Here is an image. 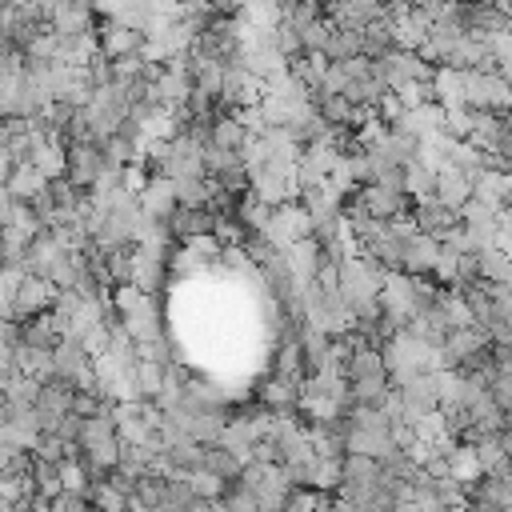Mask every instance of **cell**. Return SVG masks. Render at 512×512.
<instances>
[{"label":"cell","instance_id":"cell-1","mask_svg":"<svg viewBox=\"0 0 512 512\" xmlns=\"http://www.w3.org/2000/svg\"><path fill=\"white\" fill-rule=\"evenodd\" d=\"M508 76L488 72V68H472L464 72V108L472 112H492V116H508Z\"/></svg>","mask_w":512,"mask_h":512},{"label":"cell","instance_id":"cell-2","mask_svg":"<svg viewBox=\"0 0 512 512\" xmlns=\"http://www.w3.org/2000/svg\"><path fill=\"white\" fill-rule=\"evenodd\" d=\"M308 232H312L308 212L300 208V200H288V204H276V208H272V216H268V224H264L260 236H264L272 248H288V244H296V240H308Z\"/></svg>","mask_w":512,"mask_h":512},{"label":"cell","instance_id":"cell-3","mask_svg":"<svg viewBox=\"0 0 512 512\" xmlns=\"http://www.w3.org/2000/svg\"><path fill=\"white\" fill-rule=\"evenodd\" d=\"M168 248L172 244H160V248H148V244H132V288L144 292V296H156L160 284H164V272H168Z\"/></svg>","mask_w":512,"mask_h":512},{"label":"cell","instance_id":"cell-4","mask_svg":"<svg viewBox=\"0 0 512 512\" xmlns=\"http://www.w3.org/2000/svg\"><path fill=\"white\" fill-rule=\"evenodd\" d=\"M52 380H60V384H68L72 392L76 388H92V360H88V352L76 344V340H60L56 348H52Z\"/></svg>","mask_w":512,"mask_h":512},{"label":"cell","instance_id":"cell-5","mask_svg":"<svg viewBox=\"0 0 512 512\" xmlns=\"http://www.w3.org/2000/svg\"><path fill=\"white\" fill-rule=\"evenodd\" d=\"M44 24H48L56 36H88V32H96L100 16H96L92 4H80V0H52Z\"/></svg>","mask_w":512,"mask_h":512},{"label":"cell","instance_id":"cell-6","mask_svg":"<svg viewBox=\"0 0 512 512\" xmlns=\"http://www.w3.org/2000/svg\"><path fill=\"white\" fill-rule=\"evenodd\" d=\"M100 168H104V160H100V144H88V140H80V144H64V180H68L72 188L92 192Z\"/></svg>","mask_w":512,"mask_h":512},{"label":"cell","instance_id":"cell-7","mask_svg":"<svg viewBox=\"0 0 512 512\" xmlns=\"http://www.w3.org/2000/svg\"><path fill=\"white\" fill-rule=\"evenodd\" d=\"M352 204H356L364 216L380 220V224L392 220V216L412 212V200H408L404 192H392V188H380V184H360L356 196H352Z\"/></svg>","mask_w":512,"mask_h":512},{"label":"cell","instance_id":"cell-8","mask_svg":"<svg viewBox=\"0 0 512 512\" xmlns=\"http://www.w3.org/2000/svg\"><path fill=\"white\" fill-rule=\"evenodd\" d=\"M52 304H56V288L44 276H24L12 288V320H28V316H40V312H52Z\"/></svg>","mask_w":512,"mask_h":512},{"label":"cell","instance_id":"cell-9","mask_svg":"<svg viewBox=\"0 0 512 512\" xmlns=\"http://www.w3.org/2000/svg\"><path fill=\"white\" fill-rule=\"evenodd\" d=\"M412 224L420 236H432V240H448L456 228H460V216L452 208H444L440 200H420L412 204Z\"/></svg>","mask_w":512,"mask_h":512},{"label":"cell","instance_id":"cell-10","mask_svg":"<svg viewBox=\"0 0 512 512\" xmlns=\"http://www.w3.org/2000/svg\"><path fill=\"white\" fill-rule=\"evenodd\" d=\"M96 48H100V56L104 60H116V56H132V52H140L144 48V32H136V28H128V24H116V20H100L96 24Z\"/></svg>","mask_w":512,"mask_h":512},{"label":"cell","instance_id":"cell-11","mask_svg":"<svg viewBox=\"0 0 512 512\" xmlns=\"http://www.w3.org/2000/svg\"><path fill=\"white\" fill-rule=\"evenodd\" d=\"M136 204L148 220H168L176 212V192H172V180L168 176H148V184L136 192Z\"/></svg>","mask_w":512,"mask_h":512},{"label":"cell","instance_id":"cell-12","mask_svg":"<svg viewBox=\"0 0 512 512\" xmlns=\"http://www.w3.org/2000/svg\"><path fill=\"white\" fill-rule=\"evenodd\" d=\"M212 212L208 208H176L168 220H164V228H168V236L180 244V240H192V236H212Z\"/></svg>","mask_w":512,"mask_h":512},{"label":"cell","instance_id":"cell-13","mask_svg":"<svg viewBox=\"0 0 512 512\" xmlns=\"http://www.w3.org/2000/svg\"><path fill=\"white\" fill-rule=\"evenodd\" d=\"M436 252H440V240H432V236H412V240H404V252H400V272L404 276H428L432 272V264H436Z\"/></svg>","mask_w":512,"mask_h":512},{"label":"cell","instance_id":"cell-14","mask_svg":"<svg viewBox=\"0 0 512 512\" xmlns=\"http://www.w3.org/2000/svg\"><path fill=\"white\" fill-rule=\"evenodd\" d=\"M432 200H440L444 208L460 212V208L472 200V180H468L464 172H456V168H440V172H436V192H432Z\"/></svg>","mask_w":512,"mask_h":512},{"label":"cell","instance_id":"cell-15","mask_svg":"<svg viewBox=\"0 0 512 512\" xmlns=\"http://www.w3.org/2000/svg\"><path fill=\"white\" fill-rule=\"evenodd\" d=\"M472 200H480V204H488V208H508V200H512V176L508 172H480L476 180H472Z\"/></svg>","mask_w":512,"mask_h":512},{"label":"cell","instance_id":"cell-16","mask_svg":"<svg viewBox=\"0 0 512 512\" xmlns=\"http://www.w3.org/2000/svg\"><path fill=\"white\" fill-rule=\"evenodd\" d=\"M296 396H300V380L272 372L260 384V408H268V412H296Z\"/></svg>","mask_w":512,"mask_h":512},{"label":"cell","instance_id":"cell-17","mask_svg":"<svg viewBox=\"0 0 512 512\" xmlns=\"http://www.w3.org/2000/svg\"><path fill=\"white\" fill-rule=\"evenodd\" d=\"M28 164H32L44 180H60V176H64V136H60V132H56V136H44V140L32 148Z\"/></svg>","mask_w":512,"mask_h":512},{"label":"cell","instance_id":"cell-18","mask_svg":"<svg viewBox=\"0 0 512 512\" xmlns=\"http://www.w3.org/2000/svg\"><path fill=\"white\" fill-rule=\"evenodd\" d=\"M432 104H440V112L444 108H464V72L440 64L432 72Z\"/></svg>","mask_w":512,"mask_h":512},{"label":"cell","instance_id":"cell-19","mask_svg":"<svg viewBox=\"0 0 512 512\" xmlns=\"http://www.w3.org/2000/svg\"><path fill=\"white\" fill-rule=\"evenodd\" d=\"M284 252V268H288V276L296 280V284H312L316 280V244L312 240H296V244H288V248H280Z\"/></svg>","mask_w":512,"mask_h":512},{"label":"cell","instance_id":"cell-20","mask_svg":"<svg viewBox=\"0 0 512 512\" xmlns=\"http://www.w3.org/2000/svg\"><path fill=\"white\" fill-rule=\"evenodd\" d=\"M84 500H88V512H128V492L112 476L92 480L88 492H84Z\"/></svg>","mask_w":512,"mask_h":512},{"label":"cell","instance_id":"cell-21","mask_svg":"<svg viewBox=\"0 0 512 512\" xmlns=\"http://www.w3.org/2000/svg\"><path fill=\"white\" fill-rule=\"evenodd\" d=\"M400 192H404L412 204L432 200V192H436V172H432L428 164H420V160L404 164V168H400Z\"/></svg>","mask_w":512,"mask_h":512},{"label":"cell","instance_id":"cell-22","mask_svg":"<svg viewBox=\"0 0 512 512\" xmlns=\"http://www.w3.org/2000/svg\"><path fill=\"white\" fill-rule=\"evenodd\" d=\"M340 484V460H324L312 452V460L300 468V488H312V492H336Z\"/></svg>","mask_w":512,"mask_h":512},{"label":"cell","instance_id":"cell-23","mask_svg":"<svg viewBox=\"0 0 512 512\" xmlns=\"http://www.w3.org/2000/svg\"><path fill=\"white\" fill-rule=\"evenodd\" d=\"M376 476H380V460L360 456V452H344V456H340V484H348V488H368V484H376Z\"/></svg>","mask_w":512,"mask_h":512},{"label":"cell","instance_id":"cell-24","mask_svg":"<svg viewBox=\"0 0 512 512\" xmlns=\"http://www.w3.org/2000/svg\"><path fill=\"white\" fill-rule=\"evenodd\" d=\"M20 344L52 352V348L60 344V332H56V324H52V312H40V316L20 320Z\"/></svg>","mask_w":512,"mask_h":512},{"label":"cell","instance_id":"cell-25","mask_svg":"<svg viewBox=\"0 0 512 512\" xmlns=\"http://www.w3.org/2000/svg\"><path fill=\"white\" fill-rule=\"evenodd\" d=\"M452 136L440 128V132H428V136H420L416 140V160L420 164H428L432 172H440V168H448V156H452Z\"/></svg>","mask_w":512,"mask_h":512},{"label":"cell","instance_id":"cell-26","mask_svg":"<svg viewBox=\"0 0 512 512\" xmlns=\"http://www.w3.org/2000/svg\"><path fill=\"white\" fill-rule=\"evenodd\" d=\"M44 188H48V180H44L32 164H16V168H12V176H8V184H4V192H8L16 204H28V200H32V196H40Z\"/></svg>","mask_w":512,"mask_h":512},{"label":"cell","instance_id":"cell-27","mask_svg":"<svg viewBox=\"0 0 512 512\" xmlns=\"http://www.w3.org/2000/svg\"><path fill=\"white\" fill-rule=\"evenodd\" d=\"M240 468H244V460L240 456H232L228 448H220V444H204V452H200V472H212V476H220V480H236L240 476Z\"/></svg>","mask_w":512,"mask_h":512},{"label":"cell","instance_id":"cell-28","mask_svg":"<svg viewBox=\"0 0 512 512\" xmlns=\"http://www.w3.org/2000/svg\"><path fill=\"white\" fill-rule=\"evenodd\" d=\"M172 192H176V208H208L212 180L208 176H180V180H172Z\"/></svg>","mask_w":512,"mask_h":512},{"label":"cell","instance_id":"cell-29","mask_svg":"<svg viewBox=\"0 0 512 512\" xmlns=\"http://www.w3.org/2000/svg\"><path fill=\"white\" fill-rule=\"evenodd\" d=\"M448 476L460 484V488H472L484 472H480V460H476V452H472V444H456L452 452H448Z\"/></svg>","mask_w":512,"mask_h":512},{"label":"cell","instance_id":"cell-30","mask_svg":"<svg viewBox=\"0 0 512 512\" xmlns=\"http://www.w3.org/2000/svg\"><path fill=\"white\" fill-rule=\"evenodd\" d=\"M476 276H480L484 284H512L508 252H500V248H484V252H476Z\"/></svg>","mask_w":512,"mask_h":512},{"label":"cell","instance_id":"cell-31","mask_svg":"<svg viewBox=\"0 0 512 512\" xmlns=\"http://www.w3.org/2000/svg\"><path fill=\"white\" fill-rule=\"evenodd\" d=\"M104 252V280L108 288H120L132 280V244H120V248H100Z\"/></svg>","mask_w":512,"mask_h":512},{"label":"cell","instance_id":"cell-32","mask_svg":"<svg viewBox=\"0 0 512 512\" xmlns=\"http://www.w3.org/2000/svg\"><path fill=\"white\" fill-rule=\"evenodd\" d=\"M28 480H32V492L52 500L60 492V464H48V460H28Z\"/></svg>","mask_w":512,"mask_h":512},{"label":"cell","instance_id":"cell-33","mask_svg":"<svg viewBox=\"0 0 512 512\" xmlns=\"http://www.w3.org/2000/svg\"><path fill=\"white\" fill-rule=\"evenodd\" d=\"M352 56H360V32L332 28L328 48H324V60H328V64H344V60H352Z\"/></svg>","mask_w":512,"mask_h":512},{"label":"cell","instance_id":"cell-34","mask_svg":"<svg viewBox=\"0 0 512 512\" xmlns=\"http://www.w3.org/2000/svg\"><path fill=\"white\" fill-rule=\"evenodd\" d=\"M328 36H332V24H328L324 16L308 20V24L300 28V52H304V56H324V48H328Z\"/></svg>","mask_w":512,"mask_h":512},{"label":"cell","instance_id":"cell-35","mask_svg":"<svg viewBox=\"0 0 512 512\" xmlns=\"http://www.w3.org/2000/svg\"><path fill=\"white\" fill-rule=\"evenodd\" d=\"M184 484H188L192 500H212V504L228 492V480H220V476H212V472H200V468H196V472H188V480H184Z\"/></svg>","mask_w":512,"mask_h":512},{"label":"cell","instance_id":"cell-36","mask_svg":"<svg viewBox=\"0 0 512 512\" xmlns=\"http://www.w3.org/2000/svg\"><path fill=\"white\" fill-rule=\"evenodd\" d=\"M36 392H40V380L32 376H12V384L0 392L8 400V408H32L36 404Z\"/></svg>","mask_w":512,"mask_h":512},{"label":"cell","instance_id":"cell-37","mask_svg":"<svg viewBox=\"0 0 512 512\" xmlns=\"http://www.w3.org/2000/svg\"><path fill=\"white\" fill-rule=\"evenodd\" d=\"M32 456H36V460H48V464H60V460L72 456V444H64L56 432H40L36 444H32Z\"/></svg>","mask_w":512,"mask_h":512},{"label":"cell","instance_id":"cell-38","mask_svg":"<svg viewBox=\"0 0 512 512\" xmlns=\"http://www.w3.org/2000/svg\"><path fill=\"white\" fill-rule=\"evenodd\" d=\"M88 472H84V464L76 460V456H68V460H60V492H88Z\"/></svg>","mask_w":512,"mask_h":512},{"label":"cell","instance_id":"cell-39","mask_svg":"<svg viewBox=\"0 0 512 512\" xmlns=\"http://www.w3.org/2000/svg\"><path fill=\"white\" fill-rule=\"evenodd\" d=\"M216 512H264V508H260V504H256V500H252V496L232 480V484H228V492L216 500Z\"/></svg>","mask_w":512,"mask_h":512},{"label":"cell","instance_id":"cell-40","mask_svg":"<svg viewBox=\"0 0 512 512\" xmlns=\"http://www.w3.org/2000/svg\"><path fill=\"white\" fill-rule=\"evenodd\" d=\"M488 400L500 412H512V372H492L488 376Z\"/></svg>","mask_w":512,"mask_h":512},{"label":"cell","instance_id":"cell-41","mask_svg":"<svg viewBox=\"0 0 512 512\" xmlns=\"http://www.w3.org/2000/svg\"><path fill=\"white\" fill-rule=\"evenodd\" d=\"M396 100L404 108H416V104H432V80H412L404 88H396Z\"/></svg>","mask_w":512,"mask_h":512},{"label":"cell","instance_id":"cell-42","mask_svg":"<svg viewBox=\"0 0 512 512\" xmlns=\"http://www.w3.org/2000/svg\"><path fill=\"white\" fill-rule=\"evenodd\" d=\"M48 512H88V500L80 492H56L48 500Z\"/></svg>","mask_w":512,"mask_h":512},{"label":"cell","instance_id":"cell-43","mask_svg":"<svg viewBox=\"0 0 512 512\" xmlns=\"http://www.w3.org/2000/svg\"><path fill=\"white\" fill-rule=\"evenodd\" d=\"M16 208H20V204H16V200H12V196H8L4 188H0V228H4V224H12Z\"/></svg>","mask_w":512,"mask_h":512},{"label":"cell","instance_id":"cell-44","mask_svg":"<svg viewBox=\"0 0 512 512\" xmlns=\"http://www.w3.org/2000/svg\"><path fill=\"white\" fill-rule=\"evenodd\" d=\"M12 168H16V164H12V156H8L4 148H0V188L8 184V176H12Z\"/></svg>","mask_w":512,"mask_h":512},{"label":"cell","instance_id":"cell-45","mask_svg":"<svg viewBox=\"0 0 512 512\" xmlns=\"http://www.w3.org/2000/svg\"><path fill=\"white\" fill-rule=\"evenodd\" d=\"M0 512H16V504H4V500H0Z\"/></svg>","mask_w":512,"mask_h":512},{"label":"cell","instance_id":"cell-46","mask_svg":"<svg viewBox=\"0 0 512 512\" xmlns=\"http://www.w3.org/2000/svg\"><path fill=\"white\" fill-rule=\"evenodd\" d=\"M500 512H512V508H500Z\"/></svg>","mask_w":512,"mask_h":512}]
</instances>
